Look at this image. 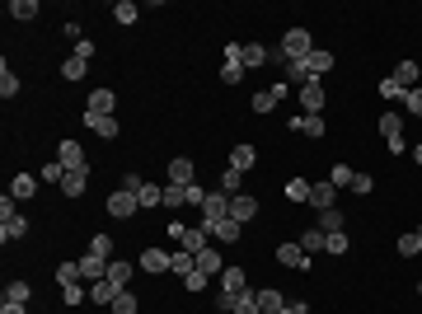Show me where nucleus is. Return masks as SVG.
Segmentation results:
<instances>
[{
	"mask_svg": "<svg viewBox=\"0 0 422 314\" xmlns=\"http://www.w3.org/2000/svg\"><path fill=\"white\" fill-rule=\"evenodd\" d=\"M169 239H179L188 254H202V249H207V239H211V230L202 225V221H197V225H179V221H174V225H169Z\"/></svg>",
	"mask_w": 422,
	"mask_h": 314,
	"instance_id": "nucleus-1",
	"label": "nucleus"
},
{
	"mask_svg": "<svg viewBox=\"0 0 422 314\" xmlns=\"http://www.w3.org/2000/svg\"><path fill=\"white\" fill-rule=\"evenodd\" d=\"M296 94H300V108H305V113H310V117H324V80H305V85H300V89H296Z\"/></svg>",
	"mask_w": 422,
	"mask_h": 314,
	"instance_id": "nucleus-2",
	"label": "nucleus"
},
{
	"mask_svg": "<svg viewBox=\"0 0 422 314\" xmlns=\"http://www.w3.org/2000/svg\"><path fill=\"white\" fill-rule=\"evenodd\" d=\"M225 216H230V197H225V192H221V188H211L207 192V202H202V225H216V221H225Z\"/></svg>",
	"mask_w": 422,
	"mask_h": 314,
	"instance_id": "nucleus-3",
	"label": "nucleus"
},
{
	"mask_svg": "<svg viewBox=\"0 0 422 314\" xmlns=\"http://www.w3.org/2000/svg\"><path fill=\"white\" fill-rule=\"evenodd\" d=\"M136 211H141V197L127 192V188H118V192L108 197V216H118V221H132Z\"/></svg>",
	"mask_w": 422,
	"mask_h": 314,
	"instance_id": "nucleus-4",
	"label": "nucleus"
},
{
	"mask_svg": "<svg viewBox=\"0 0 422 314\" xmlns=\"http://www.w3.org/2000/svg\"><path fill=\"white\" fill-rule=\"evenodd\" d=\"M310 52H315L310 28H287V38H282V56H310Z\"/></svg>",
	"mask_w": 422,
	"mask_h": 314,
	"instance_id": "nucleus-5",
	"label": "nucleus"
},
{
	"mask_svg": "<svg viewBox=\"0 0 422 314\" xmlns=\"http://www.w3.org/2000/svg\"><path fill=\"white\" fill-rule=\"evenodd\" d=\"M380 136H385V146H390L395 155H403V117H399V113H385V117H380Z\"/></svg>",
	"mask_w": 422,
	"mask_h": 314,
	"instance_id": "nucleus-6",
	"label": "nucleus"
},
{
	"mask_svg": "<svg viewBox=\"0 0 422 314\" xmlns=\"http://www.w3.org/2000/svg\"><path fill=\"white\" fill-rule=\"evenodd\" d=\"M277 262H282V267H296V272H310V254L300 249V239L282 244V249H277Z\"/></svg>",
	"mask_w": 422,
	"mask_h": 314,
	"instance_id": "nucleus-7",
	"label": "nucleus"
},
{
	"mask_svg": "<svg viewBox=\"0 0 422 314\" xmlns=\"http://www.w3.org/2000/svg\"><path fill=\"white\" fill-rule=\"evenodd\" d=\"M192 174H197V164H192V159H188V155L169 159V183H174V188H188V183H197Z\"/></svg>",
	"mask_w": 422,
	"mask_h": 314,
	"instance_id": "nucleus-8",
	"label": "nucleus"
},
{
	"mask_svg": "<svg viewBox=\"0 0 422 314\" xmlns=\"http://www.w3.org/2000/svg\"><path fill=\"white\" fill-rule=\"evenodd\" d=\"M282 94H287V85H272V89H258V94L249 99V108H254V113H272V108L282 104Z\"/></svg>",
	"mask_w": 422,
	"mask_h": 314,
	"instance_id": "nucleus-9",
	"label": "nucleus"
},
{
	"mask_svg": "<svg viewBox=\"0 0 422 314\" xmlns=\"http://www.w3.org/2000/svg\"><path fill=\"white\" fill-rule=\"evenodd\" d=\"M258 216V197H249V192H239V197H230V221H254Z\"/></svg>",
	"mask_w": 422,
	"mask_h": 314,
	"instance_id": "nucleus-10",
	"label": "nucleus"
},
{
	"mask_svg": "<svg viewBox=\"0 0 422 314\" xmlns=\"http://www.w3.org/2000/svg\"><path fill=\"white\" fill-rule=\"evenodd\" d=\"M310 207H319V211H329V207H338V188L329 183H310Z\"/></svg>",
	"mask_w": 422,
	"mask_h": 314,
	"instance_id": "nucleus-11",
	"label": "nucleus"
},
{
	"mask_svg": "<svg viewBox=\"0 0 422 314\" xmlns=\"http://www.w3.org/2000/svg\"><path fill=\"white\" fill-rule=\"evenodd\" d=\"M221 291H225V295H249V277H244V267H225V272H221Z\"/></svg>",
	"mask_w": 422,
	"mask_h": 314,
	"instance_id": "nucleus-12",
	"label": "nucleus"
},
{
	"mask_svg": "<svg viewBox=\"0 0 422 314\" xmlns=\"http://www.w3.org/2000/svg\"><path fill=\"white\" fill-rule=\"evenodd\" d=\"M113 108H118V94H113V89H94V94H89V104H85V113L113 117Z\"/></svg>",
	"mask_w": 422,
	"mask_h": 314,
	"instance_id": "nucleus-13",
	"label": "nucleus"
},
{
	"mask_svg": "<svg viewBox=\"0 0 422 314\" xmlns=\"http://www.w3.org/2000/svg\"><path fill=\"white\" fill-rule=\"evenodd\" d=\"M197 272H202V277H221V272H225V258H221V249H202V254H197Z\"/></svg>",
	"mask_w": 422,
	"mask_h": 314,
	"instance_id": "nucleus-14",
	"label": "nucleus"
},
{
	"mask_svg": "<svg viewBox=\"0 0 422 314\" xmlns=\"http://www.w3.org/2000/svg\"><path fill=\"white\" fill-rule=\"evenodd\" d=\"M239 61H244V71H258V66H267V61H272V52H267L263 43H244Z\"/></svg>",
	"mask_w": 422,
	"mask_h": 314,
	"instance_id": "nucleus-15",
	"label": "nucleus"
},
{
	"mask_svg": "<svg viewBox=\"0 0 422 314\" xmlns=\"http://www.w3.org/2000/svg\"><path fill=\"white\" fill-rule=\"evenodd\" d=\"M254 164H258V150H254L249 141H239L235 150H230V169H239V174H249Z\"/></svg>",
	"mask_w": 422,
	"mask_h": 314,
	"instance_id": "nucleus-16",
	"label": "nucleus"
},
{
	"mask_svg": "<svg viewBox=\"0 0 422 314\" xmlns=\"http://www.w3.org/2000/svg\"><path fill=\"white\" fill-rule=\"evenodd\" d=\"M33 192H38V174H14V179H10V197H14V202H28Z\"/></svg>",
	"mask_w": 422,
	"mask_h": 314,
	"instance_id": "nucleus-17",
	"label": "nucleus"
},
{
	"mask_svg": "<svg viewBox=\"0 0 422 314\" xmlns=\"http://www.w3.org/2000/svg\"><path fill=\"white\" fill-rule=\"evenodd\" d=\"M108 262H113V258H99V254H85V258H80V272H85L89 282H104V277H108Z\"/></svg>",
	"mask_w": 422,
	"mask_h": 314,
	"instance_id": "nucleus-18",
	"label": "nucleus"
},
{
	"mask_svg": "<svg viewBox=\"0 0 422 314\" xmlns=\"http://www.w3.org/2000/svg\"><path fill=\"white\" fill-rule=\"evenodd\" d=\"M56 159H61L66 169H85V150H80V141H61V146H56Z\"/></svg>",
	"mask_w": 422,
	"mask_h": 314,
	"instance_id": "nucleus-19",
	"label": "nucleus"
},
{
	"mask_svg": "<svg viewBox=\"0 0 422 314\" xmlns=\"http://www.w3.org/2000/svg\"><path fill=\"white\" fill-rule=\"evenodd\" d=\"M89 188V169H66V179H61V192L66 197H80Z\"/></svg>",
	"mask_w": 422,
	"mask_h": 314,
	"instance_id": "nucleus-20",
	"label": "nucleus"
},
{
	"mask_svg": "<svg viewBox=\"0 0 422 314\" xmlns=\"http://www.w3.org/2000/svg\"><path fill=\"white\" fill-rule=\"evenodd\" d=\"M287 305H291V300H287V295H282V291H277V287L258 291V310H263V314H282V310H287Z\"/></svg>",
	"mask_w": 422,
	"mask_h": 314,
	"instance_id": "nucleus-21",
	"label": "nucleus"
},
{
	"mask_svg": "<svg viewBox=\"0 0 422 314\" xmlns=\"http://www.w3.org/2000/svg\"><path fill=\"white\" fill-rule=\"evenodd\" d=\"M239 230H244V225L225 216V221H216V225H211V239H216V244H235V239H239Z\"/></svg>",
	"mask_w": 422,
	"mask_h": 314,
	"instance_id": "nucleus-22",
	"label": "nucleus"
},
{
	"mask_svg": "<svg viewBox=\"0 0 422 314\" xmlns=\"http://www.w3.org/2000/svg\"><path fill=\"white\" fill-rule=\"evenodd\" d=\"M169 258L174 254H164V249H146L141 254V272H169Z\"/></svg>",
	"mask_w": 422,
	"mask_h": 314,
	"instance_id": "nucleus-23",
	"label": "nucleus"
},
{
	"mask_svg": "<svg viewBox=\"0 0 422 314\" xmlns=\"http://www.w3.org/2000/svg\"><path fill=\"white\" fill-rule=\"evenodd\" d=\"M291 127L300 131V136H310V141H319V136H324V117H310V113H300V117H296V122H291Z\"/></svg>",
	"mask_w": 422,
	"mask_h": 314,
	"instance_id": "nucleus-24",
	"label": "nucleus"
},
{
	"mask_svg": "<svg viewBox=\"0 0 422 314\" xmlns=\"http://www.w3.org/2000/svg\"><path fill=\"white\" fill-rule=\"evenodd\" d=\"M24 235H28V221H24V216H19V211L0 221V239H24Z\"/></svg>",
	"mask_w": 422,
	"mask_h": 314,
	"instance_id": "nucleus-25",
	"label": "nucleus"
},
{
	"mask_svg": "<svg viewBox=\"0 0 422 314\" xmlns=\"http://www.w3.org/2000/svg\"><path fill=\"white\" fill-rule=\"evenodd\" d=\"M85 127H94L104 141H113L118 136V117H99V113H85Z\"/></svg>",
	"mask_w": 422,
	"mask_h": 314,
	"instance_id": "nucleus-26",
	"label": "nucleus"
},
{
	"mask_svg": "<svg viewBox=\"0 0 422 314\" xmlns=\"http://www.w3.org/2000/svg\"><path fill=\"white\" fill-rule=\"evenodd\" d=\"M319 230H324V235H338V230H347V221H343V211H338V207H329V211H319Z\"/></svg>",
	"mask_w": 422,
	"mask_h": 314,
	"instance_id": "nucleus-27",
	"label": "nucleus"
},
{
	"mask_svg": "<svg viewBox=\"0 0 422 314\" xmlns=\"http://www.w3.org/2000/svg\"><path fill=\"white\" fill-rule=\"evenodd\" d=\"M118 295H122V291L113 287V282H94V287H89V300H94V305H113V300H118Z\"/></svg>",
	"mask_w": 422,
	"mask_h": 314,
	"instance_id": "nucleus-28",
	"label": "nucleus"
},
{
	"mask_svg": "<svg viewBox=\"0 0 422 314\" xmlns=\"http://www.w3.org/2000/svg\"><path fill=\"white\" fill-rule=\"evenodd\" d=\"M127 277H132V262H127V258H113V262H108V282H113L118 291H127Z\"/></svg>",
	"mask_w": 422,
	"mask_h": 314,
	"instance_id": "nucleus-29",
	"label": "nucleus"
},
{
	"mask_svg": "<svg viewBox=\"0 0 422 314\" xmlns=\"http://www.w3.org/2000/svg\"><path fill=\"white\" fill-rule=\"evenodd\" d=\"M305 66H310V76H315V80H324L329 71H333V52H310V56H305Z\"/></svg>",
	"mask_w": 422,
	"mask_h": 314,
	"instance_id": "nucleus-30",
	"label": "nucleus"
},
{
	"mask_svg": "<svg viewBox=\"0 0 422 314\" xmlns=\"http://www.w3.org/2000/svg\"><path fill=\"white\" fill-rule=\"evenodd\" d=\"M85 71H89V56H66V61H61V76L66 80H85Z\"/></svg>",
	"mask_w": 422,
	"mask_h": 314,
	"instance_id": "nucleus-31",
	"label": "nucleus"
},
{
	"mask_svg": "<svg viewBox=\"0 0 422 314\" xmlns=\"http://www.w3.org/2000/svg\"><path fill=\"white\" fill-rule=\"evenodd\" d=\"M0 94H5V99H14V94H19V76L10 71V61H0Z\"/></svg>",
	"mask_w": 422,
	"mask_h": 314,
	"instance_id": "nucleus-32",
	"label": "nucleus"
},
{
	"mask_svg": "<svg viewBox=\"0 0 422 314\" xmlns=\"http://www.w3.org/2000/svg\"><path fill=\"white\" fill-rule=\"evenodd\" d=\"M300 249H305V254H319V249H329V235H324V230H305V235H300Z\"/></svg>",
	"mask_w": 422,
	"mask_h": 314,
	"instance_id": "nucleus-33",
	"label": "nucleus"
},
{
	"mask_svg": "<svg viewBox=\"0 0 422 314\" xmlns=\"http://www.w3.org/2000/svg\"><path fill=\"white\" fill-rule=\"evenodd\" d=\"M38 14V0H10V19H19V24H28Z\"/></svg>",
	"mask_w": 422,
	"mask_h": 314,
	"instance_id": "nucleus-34",
	"label": "nucleus"
},
{
	"mask_svg": "<svg viewBox=\"0 0 422 314\" xmlns=\"http://www.w3.org/2000/svg\"><path fill=\"white\" fill-rule=\"evenodd\" d=\"M80 277H85V272H80V262H61V267H56V282H61V291H66V287H80Z\"/></svg>",
	"mask_w": 422,
	"mask_h": 314,
	"instance_id": "nucleus-35",
	"label": "nucleus"
},
{
	"mask_svg": "<svg viewBox=\"0 0 422 314\" xmlns=\"http://www.w3.org/2000/svg\"><path fill=\"white\" fill-rule=\"evenodd\" d=\"M395 80L403 85V89H418V66H413V61H399V66H395Z\"/></svg>",
	"mask_w": 422,
	"mask_h": 314,
	"instance_id": "nucleus-36",
	"label": "nucleus"
},
{
	"mask_svg": "<svg viewBox=\"0 0 422 314\" xmlns=\"http://www.w3.org/2000/svg\"><path fill=\"white\" fill-rule=\"evenodd\" d=\"M136 197H141V207H164V188L159 183H141Z\"/></svg>",
	"mask_w": 422,
	"mask_h": 314,
	"instance_id": "nucleus-37",
	"label": "nucleus"
},
{
	"mask_svg": "<svg viewBox=\"0 0 422 314\" xmlns=\"http://www.w3.org/2000/svg\"><path fill=\"white\" fill-rule=\"evenodd\" d=\"M244 174H239V169H225V174H221V192H225V197H239V192H244Z\"/></svg>",
	"mask_w": 422,
	"mask_h": 314,
	"instance_id": "nucleus-38",
	"label": "nucleus"
},
{
	"mask_svg": "<svg viewBox=\"0 0 422 314\" xmlns=\"http://www.w3.org/2000/svg\"><path fill=\"white\" fill-rule=\"evenodd\" d=\"M28 295H33L28 282H10V287H5V305H28Z\"/></svg>",
	"mask_w": 422,
	"mask_h": 314,
	"instance_id": "nucleus-39",
	"label": "nucleus"
},
{
	"mask_svg": "<svg viewBox=\"0 0 422 314\" xmlns=\"http://www.w3.org/2000/svg\"><path fill=\"white\" fill-rule=\"evenodd\" d=\"M113 19H118V24H136V19H141V10H136L132 0H118V5H113Z\"/></svg>",
	"mask_w": 422,
	"mask_h": 314,
	"instance_id": "nucleus-40",
	"label": "nucleus"
},
{
	"mask_svg": "<svg viewBox=\"0 0 422 314\" xmlns=\"http://www.w3.org/2000/svg\"><path fill=\"white\" fill-rule=\"evenodd\" d=\"M399 254H403V258H413V254H422V235H418V230L399 235Z\"/></svg>",
	"mask_w": 422,
	"mask_h": 314,
	"instance_id": "nucleus-41",
	"label": "nucleus"
},
{
	"mask_svg": "<svg viewBox=\"0 0 422 314\" xmlns=\"http://www.w3.org/2000/svg\"><path fill=\"white\" fill-rule=\"evenodd\" d=\"M287 197H291V202H310V179H291Z\"/></svg>",
	"mask_w": 422,
	"mask_h": 314,
	"instance_id": "nucleus-42",
	"label": "nucleus"
},
{
	"mask_svg": "<svg viewBox=\"0 0 422 314\" xmlns=\"http://www.w3.org/2000/svg\"><path fill=\"white\" fill-rule=\"evenodd\" d=\"M89 254H99V258H118V254H113V239H108V235H89Z\"/></svg>",
	"mask_w": 422,
	"mask_h": 314,
	"instance_id": "nucleus-43",
	"label": "nucleus"
},
{
	"mask_svg": "<svg viewBox=\"0 0 422 314\" xmlns=\"http://www.w3.org/2000/svg\"><path fill=\"white\" fill-rule=\"evenodd\" d=\"M108 310H113V314H136L141 305H136V295H132V291H122V295H118V300H113Z\"/></svg>",
	"mask_w": 422,
	"mask_h": 314,
	"instance_id": "nucleus-44",
	"label": "nucleus"
},
{
	"mask_svg": "<svg viewBox=\"0 0 422 314\" xmlns=\"http://www.w3.org/2000/svg\"><path fill=\"white\" fill-rule=\"evenodd\" d=\"M244 80V61H225L221 66V85H239Z\"/></svg>",
	"mask_w": 422,
	"mask_h": 314,
	"instance_id": "nucleus-45",
	"label": "nucleus"
},
{
	"mask_svg": "<svg viewBox=\"0 0 422 314\" xmlns=\"http://www.w3.org/2000/svg\"><path fill=\"white\" fill-rule=\"evenodd\" d=\"M38 179H43V183H61V179H66V164H61V159H56V164H43Z\"/></svg>",
	"mask_w": 422,
	"mask_h": 314,
	"instance_id": "nucleus-46",
	"label": "nucleus"
},
{
	"mask_svg": "<svg viewBox=\"0 0 422 314\" xmlns=\"http://www.w3.org/2000/svg\"><path fill=\"white\" fill-rule=\"evenodd\" d=\"M329 183L333 188H352V169H347V164H333V169H329Z\"/></svg>",
	"mask_w": 422,
	"mask_h": 314,
	"instance_id": "nucleus-47",
	"label": "nucleus"
},
{
	"mask_svg": "<svg viewBox=\"0 0 422 314\" xmlns=\"http://www.w3.org/2000/svg\"><path fill=\"white\" fill-rule=\"evenodd\" d=\"M235 314H263V310H258V291L239 295V300H235Z\"/></svg>",
	"mask_w": 422,
	"mask_h": 314,
	"instance_id": "nucleus-48",
	"label": "nucleus"
},
{
	"mask_svg": "<svg viewBox=\"0 0 422 314\" xmlns=\"http://www.w3.org/2000/svg\"><path fill=\"white\" fill-rule=\"evenodd\" d=\"M380 94H385V99H403L408 89H403V85H399L395 76H385V80H380Z\"/></svg>",
	"mask_w": 422,
	"mask_h": 314,
	"instance_id": "nucleus-49",
	"label": "nucleus"
},
{
	"mask_svg": "<svg viewBox=\"0 0 422 314\" xmlns=\"http://www.w3.org/2000/svg\"><path fill=\"white\" fill-rule=\"evenodd\" d=\"M202 202H207V188L188 183V188H184V207H202Z\"/></svg>",
	"mask_w": 422,
	"mask_h": 314,
	"instance_id": "nucleus-50",
	"label": "nucleus"
},
{
	"mask_svg": "<svg viewBox=\"0 0 422 314\" xmlns=\"http://www.w3.org/2000/svg\"><path fill=\"white\" fill-rule=\"evenodd\" d=\"M329 254H333V258H343V254H347V230L329 235Z\"/></svg>",
	"mask_w": 422,
	"mask_h": 314,
	"instance_id": "nucleus-51",
	"label": "nucleus"
},
{
	"mask_svg": "<svg viewBox=\"0 0 422 314\" xmlns=\"http://www.w3.org/2000/svg\"><path fill=\"white\" fill-rule=\"evenodd\" d=\"M370 188H375V179H370V174H352V192H362V197H366Z\"/></svg>",
	"mask_w": 422,
	"mask_h": 314,
	"instance_id": "nucleus-52",
	"label": "nucleus"
},
{
	"mask_svg": "<svg viewBox=\"0 0 422 314\" xmlns=\"http://www.w3.org/2000/svg\"><path fill=\"white\" fill-rule=\"evenodd\" d=\"M164 207H184V188L164 183Z\"/></svg>",
	"mask_w": 422,
	"mask_h": 314,
	"instance_id": "nucleus-53",
	"label": "nucleus"
},
{
	"mask_svg": "<svg viewBox=\"0 0 422 314\" xmlns=\"http://www.w3.org/2000/svg\"><path fill=\"white\" fill-rule=\"evenodd\" d=\"M403 104H408V113H418V117H422V85H418V89H408V94H403Z\"/></svg>",
	"mask_w": 422,
	"mask_h": 314,
	"instance_id": "nucleus-54",
	"label": "nucleus"
},
{
	"mask_svg": "<svg viewBox=\"0 0 422 314\" xmlns=\"http://www.w3.org/2000/svg\"><path fill=\"white\" fill-rule=\"evenodd\" d=\"M207 282H211V277H202V272H188V277H184V287L192 291V295H197V291L207 287Z\"/></svg>",
	"mask_w": 422,
	"mask_h": 314,
	"instance_id": "nucleus-55",
	"label": "nucleus"
},
{
	"mask_svg": "<svg viewBox=\"0 0 422 314\" xmlns=\"http://www.w3.org/2000/svg\"><path fill=\"white\" fill-rule=\"evenodd\" d=\"M61 300H66V305H80V300H85V287H66V291H61Z\"/></svg>",
	"mask_w": 422,
	"mask_h": 314,
	"instance_id": "nucleus-56",
	"label": "nucleus"
},
{
	"mask_svg": "<svg viewBox=\"0 0 422 314\" xmlns=\"http://www.w3.org/2000/svg\"><path fill=\"white\" fill-rule=\"evenodd\" d=\"M141 183H146L141 174H122V188H127V192H141Z\"/></svg>",
	"mask_w": 422,
	"mask_h": 314,
	"instance_id": "nucleus-57",
	"label": "nucleus"
},
{
	"mask_svg": "<svg viewBox=\"0 0 422 314\" xmlns=\"http://www.w3.org/2000/svg\"><path fill=\"white\" fill-rule=\"evenodd\" d=\"M0 314H28V310H24V305H5Z\"/></svg>",
	"mask_w": 422,
	"mask_h": 314,
	"instance_id": "nucleus-58",
	"label": "nucleus"
},
{
	"mask_svg": "<svg viewBox=\"0 0 422 314\" xmlns=\"http://www.w3.org/2000/svg\"><path fill=\"white\" fill-rule=\"evenodd\" d=\"M413 159H418V164H422V141H418V146H413Z\"/></svg>",
	"mask_w": 422,
	"mask_h": 314,
	"instance_id": "nucleus-59",
	"label": "nucleus"
},
{
	"mask_svg": "<svg viewBox=\"0 0 422 314\" xmlns=\"http://www.w3.org/2000/svg\"><path fill=\"white\" fill-rule=\"evenodd\" d=\"M418 235H422V225H418Z\"/></svg>",
	"mask_w": 422,
	"mask_h": 314,
	"instance_id": "nucleus-60",
	"label": "nucleus"
},
{
	"mask_svg": "<svg viewBox=\"0 0 422 314\" xmlns=\"http://www.w3.org/2000/svg\"><path fill=\"white\" fill-rule=\"evenodd\" d=\"M282 314H291V310H282Z\"/></svg>",
	"mask_w": 422,
	"mask_h": 314,
	"instance_id": "nucleus-61",
	"label": "nucleus"
},
{
	"mask_svg": "<svg viewBox=\"0 0 422 314\" xmlns=\"http://www.w3.org/2000/svg\"><path fill=\"white\" fill-rule=\"evenodd\" d=\"M418 291H422V287H418Z\"/></svg>",
	"mask_w": 422,
	"mask_h": 314,
	"instance_id": "nucleus-62",
	"label": "nucleus"
}]
</instances>
